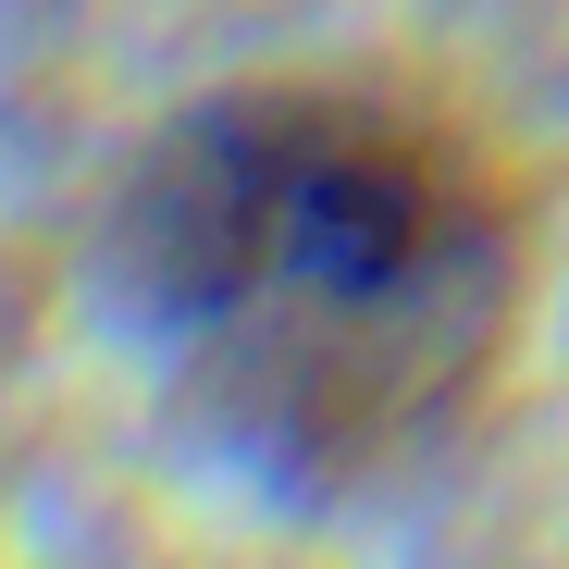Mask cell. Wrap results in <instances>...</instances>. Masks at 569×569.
Masks as SVG:
<instances>
[{
	"label": "cell",
	"mask_w": 569,
	"mask_h": 569,
	"mask_svg": "<svg viewBox=\"0 0 569 569\" xmlns=\"http://www.w3.org/2000/svg\"><path fill=\"white\" fill-rule=\"evenodd\" d=\"M532 173L409 74H236L137 137L100 272L161 409L284 508H371L496 409Z\"/></svg>",
	"instance_id": "cell-1"
}]
</instances>
